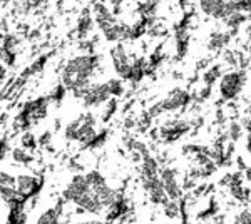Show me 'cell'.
<instances>
[{
	"instance_id": "cell-1",
	"label": "cell",
	"mask_w": 251,
	"mask_h": 224,
	"mask_svg": "<svg viewBox=\"0 0 251 224\" xmlns=\"http://www.w3.org/2000/svg\"><path fill=\"white\" fill-rule=\"evenodd\" d=\"M97 67H99V57L86 54L72 57L66 62L62 72H60V84L72 92L75 99H80L86 96V92L91 87V80L94 77Z\"/></svg>"
},
{
	"instance_id": "cell-2",
	"label": "cell",
	"mask_w": 251,
	"mask_h": 224,
	"mask_svg": "<svg viewBox=\"0 0 251 224\" xmlns=\"http://www.w3.org/2000/svg\"><path fill=\"white\" fill-rule=\"evenodd\" d=\"M246 80H248V74L245 69H238V71H231L223 74L220 79V96L223 102L228 100H234L245 89Z\"/></svg>"
},
{
	"instance_id": "cell-3",
	"label": "cell",
	"mask_w": 251,
	"mask_h": 224,
	"mask_svg": "<svg viewBox=\"0 0 251 224\" xmlns=\"http://www.w3.org/2000/svg\"><path fill=\"white\" fill-rule=\"evenodd\" d=\"M198 7L206 17L214 20H226L233 12H236L233 0H198Z\"/></svg>"
},
{
	"instance_id": "cell-4",
	"label": "cell",
	"mask_w": 251,
	"mask_h": 224,
	"mask_svg": "<svg viewBox=\"0 0 251 224\" xmlns=\"http://www.w3.org/2000/svg\"><path fill=\"white\" fill-rule=\"evenodd\" d=\"M193 102V96L183 87H174L168 92L164 99L159 100V105L163 112H176L184 111L189 104Z\"/></svg>"
},
{
	"instance_id": "cell-5",
	"label": "cell",
	"mask_w": 251,
	"mask_h": 224,
	"mask_svg": "<svg viewBox=\"0 0 251 224\" xmlns=\"http://www.w3.org/2000/svg\"><path fill=\"white\" fill-rule=\"evenodd\" d=\"M189 129H191V122L189 121L169 119L159 127V137L166 142V144H171V142L179 141L184 134H188Z\"/></svg>"
},
{
	"instance_id": "cell-6",
	"label": "cell",
	"mask_w": 251,
	"mask_h": 224,
	"mask_svg": "<svg viewBox=\"0 0 251 224\" xmlns=\"http://www.w3.org/2000/svg\"><path fill=\"white\" fill-rule=\"evenodd\" d=\"M111 59L114 64V71L117 72L119 79L124 80H131L132 75V62L129 60V55L126 52V47L123 46V42L117 44L111 49Z\"/></svg>"
},
{
	"instance_id": "cell-7",
	"label": "cell",
	"mask_w": 251,
	"mask_h": 224,
	"mask_svg": "<svg viewBox=\"0 0 251 224\" xmlns=\"http://www.w3.org/2000/svg\"><path fill=\"white\" fill-rule=\"evenodd\" d=\"M89 193H92V187L89 184L87 177L84 176V174H75V176L71 179V182L66 186V189H64L62 198L66 202H72V204H74L79 198L86 196Z\"/></svg>"
},
{
	"instance_id": "cell-8",
	"label": "cell",
	"mask_w": 251,
	"mask_h": 224,
	"mask_svg": "<svg viewBox=\"0 0 251 224\" xmlns=\"http://www.w3.org/2000/svg\"><path fill=\"white\" fill-rule=\"evenodd\" d=\"M79 119V129H77V142L82 148H89L91 142L96 139V117L92 112H84L77 117Z\"/></svg>"
},
{
	"instance_id": "cell-9",
	"label": "cell",
	"mask_w": 251,
	"mask_h": 224,
	"mask_svg": "<svg viewBox=\"0 0 251 224\" xmlns=\"http://www.w3.org/2000/svg\"><path fill=\"white\" fill-rule=\"evenodd\" d=\"M111 92H109L107 82L104 84H91L89 91L86 92V96L82 97V104L86 109H92V107H99V105L106 104L109 99H111Z\"/></svg>"
},
{
	"instance_id": "cell-10",
	"label": "cell",
	"mask_w": 251,
	"mask_h": 224,
	"mask_svg": "<svg viewBox=\"0 0 251 224\" xmlns=\"http://www.w3.org/2000/svg\"><path fill=\"white\" fill-rule=\"evenodd\" d=\"M159 177L163 181L164 191L168 194L169 199L173 201H177V199L183 198V189H181L179 182H177V174L176 171L171 168H163L159 171Z\"/></svg>"
},
{
	"instance_id": "cell-11",
	"label": "cell",
	"mask_w": 251,
	"mask_h": 224,
	"mask_svg": "<svg viewBox=\"0 0 251 224\" xmlns=\"http://www.w3.org/2000/svg\"><path fill=\"white\" fill-rule=\"evenodd\" d=\"M174 42H176V60L184 59L189 49V30H188V27H186L184 20L181 22V25L176 28V32H174Z\"/></svg>"
},
{
	"instance_id": "cell-12",
	"label": "cell",
	"mask_w": 251,
	"mask_h": 224,
	"mask_svg": "<svg viewBox=\"0 0 251 224\" xmlns=\"http://www.w3.org/2000/svg\"><path fill=\"white\" fill-rule=\"evenodd\" d=\"M40 182L35 176H29V174H20L17 177V191L24 199H27L29 196L39 191Z\"/></svg>"
},
{
	"instance_id": "cell-13",
	"label": "cell",
	"mask_w": 251,
	"mask_h": 224,
	"mask_svg": "<svg viewBox=\"0 0 251 224\" xmlns=\"http://www.w3.org/2000/svg\"><path fill=\"white\" fill-rule=\"evenodd\" d=\"M92 15H94V20H96L97 25H99L100 30H104V28H107L109 25H112V24L117 22L116 15L112 14V12L107 9V5H104L102 2L96 3V5H94V14H92Z\"/></svg>"
},
{
	"instance_id": "cell-14",
	"label": "cell",
	"mask_w": 251,
	"mask_h": 224,
	"mask_svg": "<svg viewBox=\"0 0 251 224\" xmlns=\"http://www.w3.org/2000/svg\"><path fill=\"white\" fill-rule=\"evenodd\" d=\"M74 204L77 206L80 211L89 213V214H100V213H102V209H104V206L99 202V199L96 198L94 193H89V194H86V196L79 198Z\"/></svg>"
},
{
	"instance_id": "cell-15",
	"label": "cell",
	"mask_w": 251,
	"mask_h": 224,
	"mask_svg": "<svg viewBox=\"0 0 251 224\" xmlns=\"http://www.w3.org/2000/svg\"><path fill=\"white\" fill-rule=\"evenodd\" d=\"M64 204H66V201H64V198H60L54 207L44 211V213L39 216L35 224H60V216H62Z\"/></svg>"
},
{
	"instance_id": "cell-16",
	"label": "cell",
	"mask_w": 251,
	"mask_h": 224,
	"mask_svg": "<svg viewBox=\"0 0 251 224\" xmlns=\"http://www.w3.org/2000/svg\"><path fill=\"white\" fill-rule=\"evenodd\" d=\"M231 37L233 35L229 34V32H220V30L213 32V34L209 35V40H208V49L211 52H220L228 46Z\"/></svg>"
},
{
	"instance_id": "cell-17",
	"label": "cell",
	"mask_w": 251,
	"mask_h": 224,
	"mask_svg": "<svg viewBox=\"0 0 251 224\" xmlns=\"http://www.w3.org/2000/svg\"><path fill=\"white\" fill-rule=\"evenodd\" d=\"M159 162L154 156H146L143 157V164H141V176L146 177H156L159 176Z\"/></svg>"
},
{
	"instance_id": "cell-18",
	"label": "cell",
	"mask_w": 251,
	"mask_h": 224,
	"mask_svg": "<svg viewBox=\"0 0 251 224\" xmlns=\"http://www.w3.org/2000/svg\"><path fill=\"white\" fill-rule=\"evenodd\" d=\"M92 24H94V15H91V10L86 9L80 14L77 20V35L79 37H86L89 32L92 30Z\"/></svg>"
},
{
	"instance_id": "cell-19",
	"label": "cell",
	"mask_w": 251,
	"mask_h": 224,
	"mask_svg": "<svg viewBox=\"0 0 251 224\" xmlns=\"http://www.w3.org/2000/svg\"><path fill=\"white\" fill-rule=\"evenodd\" d=\"M223 66L221 64H214V66H211V67H208L206 69V71L203 72V77H201V79H203V84L204 85H213L218 82V80L221 79L223 77Z\"/></svg>"
},
{
	"instance_id": "cell-20",
	"label": "cell",
	"mask_w": 251,
	"mask_h": 224,
	"mask_svg": "<svg viewBox=\"0 0 251 224\" xmlns=\"http://www.w3.org/2000/svg\"><path fill=\"white\" fill-rule=\"evenodd\" d=\"M12 159H14L15 164H22V166H30L35 161V157L32 156L27 149L24 148H15L12 149Z\"/></svg>"
},
{
	"instance_id": "cell-21",
	"label": "cell",
	"mask_w": 251,
	"mask_h": 224,
	"mask_svg": "<svg viewBox=\"0 0 251 224\" xmlns=\"http://www.w3.org/2000/svg\"><path fill=\"white\" fill-rule=\"evenodd\" d=\"M117 107H119V102H117V97H111V99H109L107 102L104 104L102 114H100V121H102L104 124H107V122L116 116Z\"/></svg>"
},
{
	"instance_id": "cell-22",
	"label": "cell",
	"mask_w": 251,
	"mask_h": 224,
	"mask_svg": "<svg viewBox=\"0 0 251 224\" xmlns=\"http://www.w3.org/2000/svg\"><path fill=\"white\" fill-rule=\"evenodd\" d=\"M163 213H164V216L168 219H177V218H181L179 201H173V199H169V201L163 206Z\"/></svg>"
},
{
	"instance_id": "cell-23",
	"label": "cell",
	"mask_w": 251,
	"mask_h": 224,
	"mask_svg": "<svg viewBox=\"0 0 251 224\" xmlns=\"http://www.w3.org/2000/svg\"><path fill=\"white\" fill-rule=\"evenodd\" d=\"M216 214H218V202H216V199L211 198L208 202V206H206V209H203L201 213L196 214V219H200V221H206V219H213Z\"/></svg>"
},
{
	"instance_id": "cell-24",
	"label": "cell",
	"mask_w": 251,
	"mask_h": 224,
	"mask_svg": "<svg viewBox=\"0 0 251 224\" xmlns=\"http://www.w3.org/2000/svg\"><path fill=\"white\" fill-rule=\"evenodd\" d=\"M243 132H245V129H243V124H240V122H236V121H233L231 124L228 125V139L231 141V142H238L241 139V136H243Z\"/></svg>"
},
{
	"instance_id": "cell-25",
	"label": "cell",
	"mask_w": 251,
	"mask_h": 224,
	"mask_svg": "<svg viewBox=\"0 0 251 224\" xmlns=\"http://www.w3.org/2000/svg\"><path fill=\"white\" fill-rule=\"evenodd\" d=\"M107 87H109V92H111L112 97H121L124 94V84H123V79H109L107 80Z\"/></svg>"
},
{
	"instance_id": "cell-26",
	"label": "cell",
	"mask_w": 251,
	"mask_h": 224,
	"mask_svg": "<svg viewBox=\"0 0 251 224\" xmlns=\"http://www.w3.org/2000/svg\"><path fill=\"white\" fill-rule=\"evenodd\" d=\"M86 177H87V181H89V184H91L92 189L106 184V177H104L99 171H89V173L86 174Z\"/></svg>"
},
{
	"instance_id": "cell-27",
	"label": "cell",
	"mask_w": 251,
	"mask_h": 224,
	"mask_svg": "<svg viewBox=\"0 0 251 224\" xmlns=\"http://www.w3.org/2000/svg\"><path fill=\"white\" fill-rule=\"evenodd\" d=\"M0 186H9V187H17V177H14L7 171L0 169Z\"/></svg>"
},
{
	"instance_id": "cell-28",
	"label": "cell",
	"mask_w": 251,
	"mask_h": 224,
	"mask_svg": "<svg viewBox=\"0 0 251 224\" xmlns=\"http://www.w3.org/2000/svg\"><path fill=\"white\" fill-rule=\"evenodd\" d=\"M37 144H39V141L35 139V137L32 136L30 132H25V134L22 136V148H24V149L34 150L35 148H37Z\"/></svg>"
},
{
	"instance_id": "cell-29",
	"label": "cell",
	"mask_w": 251,
	"mask_h": 224,
	"mask_svg": "<svg viewBox=\"0 0 251 224\" xmlns=\"http://www.w3.org/2000/svg\"><path fill=\"white\" fill-rule=\"evenodd\" d=\"M234 221H236L238 224H251V211L250 209L241 211V213L236 216Z\"/></svg>"
},
{
	"instance_id": "cell-30",
	"label": "cell",
	"mask_w": 251,
	"mask_h": 224,
	"mask_svg": "<svg viewBox=\"0 0 251 224\" xmlns=\"http://www.w3.org/2000/svg\"><path fill=\"white\" fill-rule=\"evenodd\" d=\"M213 224H226V223H225V216L216 214V216L213 218Z\"/></svg>"
},
{
	"instance_id": "cell-31",
	"label": "cell",
	"mask_w": 251,
	"mask_h": 224,
	"mask_svg": "<svg viewBox=\"0 0 251 224\" xmlns=\"http://www.w3.org/2000/svg\"><path fill=\"white\" fill-rule=\"evenodd\" d=\"M3 77H5V67H3L2 64H0V80H2Z\"/></svg>"
},
{
	"instance_id": "cell-32",
	"label": "cell",
	"mask_w": 251,
	"mask_h": 224,
	"mask_svg": "<svg viewBox=\"0 0 251 224\" xmlns=\"http://www.w3.org/2000/svg\"><path fill=\"white\" fill-rule=\"evenodd\" d=\"M248 57H250V60H251V42H250V46H248Z\"/></svg>"
},
{
	"instance_id": "cell-33",
	"label": "cell",
	"mask_w": 251,
	"mask_h": 224,
	"mask_svg": "<svg viewBox=\"0 0 251 224\" xmlns=\"http://www.w3.org/2000/svg\"><path fill=\"white\" fill-rule=\"evenodd\" d=\"M104 2H106V0H104ZM109 2H111V0H109Z\"/></svg>"
}]
</instances>
